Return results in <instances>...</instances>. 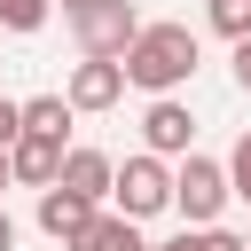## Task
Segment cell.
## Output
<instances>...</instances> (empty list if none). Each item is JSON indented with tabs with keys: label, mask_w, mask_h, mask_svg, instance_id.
Returning <instances> with one entry per match:
<instances>
[{
	"label": "cell",
	"mask_w": 251,
	"mask_h": 251,
	"mask_svg": "<svg viewBox=\"0 0 251 251\" xmlns=\"http://www.w3.org/2000/svg\"><path fill=\"white\" fill-rule=\"evenodd\" d=\"M118 63H126V86L173 94V86L196 78V31H188V24H141V39H133Z\"/></svg>",
	"instance_id": "cell-1"
},
{
	"label": "cell",
	"mask_w": 251,
	"mask_h": 251,
	"mask_svg": "<svg viewBox=\"0 0 251 251\" xmlns=\"http://www.w3.org/2000/svg\"><path fill=\"white\" fill-rule=\"evenodd\" d=\"M227 196H235V188H227V165H212V157H180V173H173V212H180L188 227H212Z\"/></svg>",
	"instance_id": "cell-2"
},
{
	"label": "cell",
	"mask_w": 251,
	"mask_h": 251,
	"mask_svg": "<svg viewBox=\"0 0 251 251\" xmlns=\"http://www.w3.org/2000/svg\"><path fill=\"white\" fill-rule=\"evenodd\" d=\"M110 196H118V212H126V220L165 212V204H173V173H165V157H157V149L126 157V165H118V180H110Z\"/></svg>",
	"instance_id": "cell-3"
},
{
	"label": "cell",
	"mask_w": 251,
	"mask_h": 251,
	"mask_svg": "<svg viewBox=\"0 0 251 251\" xmlns=\"http://www.w3.org/2000/svg\"><path fill=\"white\" fill-rule=\"evenodd\" d=\"M71 31H78V55H126L141 39V16H133V0H86L71 16Z\"/></svg>",
	"instance_id": "cell-4"
},
{
	"label": "cell",
	"mask_w": 251,
	"mask_h": 251,
	"mask_svg": "<svg viewBox=\"0 0 251 251\" xmlns=\"http://www.w3.org/2000/svg\"><path fill=\"white\" fill-rule=\"evenodd\" d=\"M63 94H71V110H110V102L126 94V63H118V55H86Z\"/></svg>",
	"instance_id": "cell-5"
},
{
	"label": "cell",
	"mask_w": 251,
	"mask_h": 251,
	"mask_svg": "<svg viewBox=\"0 0 251 251\" xmlns=\"http://www.w3.org/2000/svg\"><path fill=\"white\" fill-rule=\"evenodd\" d=\"M141 141H149L157 157H188V141H196V118H188V102L157 94V102L141 110Z\"/></svg>",
	"instance_id": "cell-6"
},
{
	"label": "cell",
	"mask_w": 251,
	"mask_h": 251,
	"mask_svg": "<svg viewBox=\"0 0 251 251\" xmlns=\"http://www.w3.org/2000/svg\"><path fill=\"white\" fill-rule=\"evenodd\" d=\"M94 212H102V204H94V196H78V188H63V180H55V188H39V227H47L55 243H78Z\"/></svg>",
	"instance_id": "cell-7"
},
{
	"label": "cell",
	"mask_w": 251,
	"mask_h": 251,
	"mask_svg": "<svg viewBox=\"0 0 251 251\" xmlns=\"http://www.w3.org/2000/svg\"><path fill=\"white\" fill-rule=\"evenodd\" d=\"M8 165H16V180H24V188H55V173H63V141L24 133V141L8 149Z\"/></svg>",
	"instance_id": "cell-8"
},
{
	"label": "cell",
	"mask_w": 251,
	"mask_h": 251,
	"mask_svg": "<svg viewBox=\"0 0 251 251\" xmlns=\"http://www.w3.org/2000/svg\"><path fill=\"white\" fill-rule=\"evenodd\" d=\"M55 180H63V188H78V196H94V204H102V196H110V180H118V165H110V157H102V149H63V173H55Z\"/></svg>",
	"instance_id": "cell-9"
},
{
	"label": "cell",
	"mask_w": 251,
	"mask_h": 251,
	"mask_svg": "<svg viewBox=\"0 0 251 251\" xmlns=\"http://www.w3.org/2000/svg\"><path fill=\"white\" fill-rule=\"evenodd\" d=\"M63 251H149V243H141V227H133L126 212H94V220H86V235H78V243H63Z\"/></svg>",
	"instance_id": "cell-10"
},
{
	"label": "cell",
	"mask_w": 251,
	"mask_h": 251,
	"mask_svg": "<svg viewBox=\"0 0 251 251\" xmlns=\"http://www.w3.org/2000/svg\"><path fill=\"white\" fill-rule=\"evenodd\" d=\"M63 126H71V94H31V102H24V133L63 141Z\"/></svg>",
	"instance_id": "cell-11"
},
{
	"label": "cell",
	"mask_w": 251,
	"mask_h": 251,
	"mask_svg": "<svg viewBox=\"0 0 251 251\" xmlns=\"http://www.w3.org/2000/svg\"><path fill=\"white\" fill-rule=\"evenodd\" d=\"M204 16L220 39H251V0H204Z\"/></svg>",
	"instance_id": "cell-12"
},
{
	"label": "cell",
	"mask_w": 251,
	"mask_h": 251,
	"mask_svg": "<svg viewBox=\"0 0 251 251\" xmlns=\"http://www.w3.org/2000/svg\"><path fill=\"white\" fill-rule=\"evenodd\" d=\"M0 24L8 31H39L47 24V0H0Z\"/></svg>",
	"instance_id": "cell-13"
},
{
	"label": "cell",
	"mask_w": 251,
	"mask_h": 251,
	"mask_svg": "<svg viewBox=\"0 0 251 251\" xmlns=\"http://www.w3.org/2000/svg\"><path fill=\"white\" fill-rule=\"evenodd\" d=\"M227 188L251 204V133H243V141H235V157H227Z\"/></svg>",
	"instance_id": "cell-14"
},
{
	"label": "cell",
	"mask_w": 251,
	"mask_h": 251,
	"mask_svg": "<svg viewBox=\"0 0 251 251\" xmlns=\"http://www.w3.org/2000/svg\"><path fill=\"white\" fill-rule=\"evenodd\" d=\"M16 141H24V102L0 94V149H16Z\"/></svg>",
	"instance_id": "cell-15"
},
{
	"label": "cell",
	"mask_w": 251,
	"mask_h": 251,
	"mask_svg": "<svg viewBox=\"0 0 251 251\" xmlns=\"http://www.w3.org/2000/svg\"><path fill=\"white\" fill-rule=\"evenodd\" d=\"M204 251H251L243 235H227V227H204Z\"/></svg>",
	"instance_id": "cell-16"
},
{
	"label": "cell",
	"mask_w": 251,
	"mask_h": 251,
	"mask_svg": "<svg viewBox=\"0 0 251 251\" xmlns=\"http://www.w3.org/2000/svg\"><path fill=\"white\" fill-rule=\"evenodd\" d=\"M235 86L251 94V39H235Z\"/></svg>",
	"instance_id": "cell-17"
},
{
	"label": "cell",
	"mask_w": 251,
	"mask_h": 251,
	"mask_svg": "<svg viewBox=\"0 0 251 251\" xmlns=\"http://www.w3.org/2000/svg\"><path fill=\"white\" fill-rule=\"evenodd\" d=\"M157 251H204V227H196V235L180 227V235H173V243H157Z\"/></svg>",
	"instance_id": "cell-18"
},
{
	"label": "cell",
	"mask_w": 251,
	"mask_h": 251,
	"mask_svg": "<svg viewBox=\"0 0 251 251\" xmlns=\"http://www.w3.org/2000/svg\"><path fill=\"white\" fill-rule=\"evenodd\" d=\"M0 251H16V220L8 212H0Z\"/></svg>",
	"instance_id": "cell-19"
},
{
	"label": "cell",
	"mask_w": 251,
	"mask_h": 251,
	"mask_svg": "<svg viewBox=\"0 0 251 251\" xmlns=\"http://www.w3.org/2000/svg\"><path fill=\"white\" fill-rule=\"evenodd\" d=\"M8 180H16V165H8V149H0V188H8Z\"/></svg>",
	"instance_id": "cell-20"
},
{
	"label": "cell",
	"mask_w": 251,
	"mask_h": 251,
	"mask_svg": "<svg viewBox=\"0 0 251 251\" xmlns=\"http://www.w3.org/2000/svg\"><path fill=\"white\" fill-rule=\"evenodd\" d=\"M63 8H71V16H78V8H86V0H63Z\"/></svg>",
	"instance_id": "cell-21"
},
{
	"label": "cell",
	"mask_w": 251,
	"mask_h": 251,
	"mask_svg": "<svg viewBox=\"0 0 251 251\" xmlns=\"http://www.w3.org/2000/svg\"><path fill=\"white\" fill-rule=\"evenodd\" d=\"M243 243H251V235H243Z\"/></svg>",
	"instance_id": "cell-22"
}]
</instances>
